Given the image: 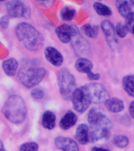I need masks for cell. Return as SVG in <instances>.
<instances>
[{"mask_svg": "<svg viewBox=\"0 0 134 151\" xmlns=\"http://www.w3.org/2000/svg\"><path fill=\"white\" fill-rule=\"evenodd\" d=\"M87 117L90 125L89 140L92 142L108 138L110 135L112 124L103 112L98 109H91Z\"/></svg>", "mask_w": 134, "mask_h": 151, "instance_id": "6da1fadb", "label": "cell"}, {"mask_svg": "<svg viewBox=\"0 0 134 151\" xmlns=\"http://www.w3.org/2000/svg\"><path fill=\"white\" fill-rule=\"evenodd\" d=\"M15 32L19 42L29 50H38L43 46L44 38L42 34L30 24L25 22L19 24L16 26Z\"/></svg>", "mask_w": 134, "mask_h": 151, "instance_id": "7a4b0ae2", "label": "cell"}, {"mask_svg": "<svg viewBox=\"0 0 134 151\" xmlns=\"http://www.w3.org/2000/svg\"><path fill=\"white\" fill-rule=\"evenodd\" d=\"M2 113L5 117L14 124H21L24 120L27 114L25 102L19 95L9 97L5 102Z\"/></svg>", "mask_w": 134, "mask_h": 151, "instance_id": "3957f363", "label": "cell"}, {"mask_svg": "<svg viewBox=\"0 0 134 151\" xmlns=\"http://www.w3.org/2000/svg\"><path fill=\"white\" fill-rule=\"evenodd\" d=\"M46 74V71L43 68L28 67L21 68L18 74L21 83L27 88H32L42 81Z\"/></svg>", "mask_w": 134, "mask_h": 151, "instance_id": "277c9868", "label": "cell"}, {"mask_svg": "<svg viewBox=\"0 0 134 151\" xmlns=\"http://www.w3.org/2000/svg\"><path fill=\"white\" fill-rule=\"evenodd\" d=\"M57 81L60 93L65 99H70L76 89V83L74 76L63 68L60 69L57 73Z\"/></svg>", "mask_w": 134, "mask_h": 151, "instance_id": "5b68a950", "label": "cell"}, {"mask_svg": "<svg viewBox=\"0 0 134 151\" xmlns=\"http://www.w3.org/2000/svg\"><path fill=\"white\" fill-rule=\"evenodd\" d=\"M85 89L91 101V103L100 104L105 102L109 99V94L105 87L98 83H90L85 85Z\"/></svg>", "mask_w": 134, "mask_h": 151, "instance_id": "8992f818", "label": "cell"}, {"mask_svg": "<svg viewBox=\"0 0 134 151\" xmlns=\"http://www.w3.org/2000/svg\"><path fill=\"white\" fill-rule=\"evenodd\" d=\"M71 101H72L73 107L78 113L85 112L91 104V101L84 86L75 89L71 97Z\"/></svg>", "mask_w": 134, "mask_h": 151, "instance_id": "52a82bcc", "label": "cell"}, {"mask_svg": "<svg viewBox=\"0 0 134 151\" xmlns=\"http://www.w3.org/2000/svg\"><path fill=\"white\" fill-rule=\"evenodd\" d=\"M8 15L12 17H28L29 16V9L21 0H11L7 2L6 6Z\"/></svg>", "mask_w": 134, "mask_h": 151, "instance_id": "ba28073f", "label": "cell"}, {"mask_svg": "<svg viewBox=\"0 0 134 151\" xmlns=\"http://www.w3.org/2000/svg\"><path fill=\"white\" fill-rule=\"evenodd\" d=\"M78 31L74 26L68 25V24H61L57 27L56 29V34L61 42L63 43H68L71 42L72 38Z\"/></svg>", "mask_w": 134, "mask_h": 151, "instance_id": "9c48e42d", "label": "cell"}, {"mask_svg": "<svg viewBox=\"0 0 134 151\" xmlns=\"http://www.w3.org/2000/svg\"><path fill=\"white\" fill-rule=\"evenodd\" d=\"M55 145L63 151H79L77 143L73 139L63 136L56 137L54 140Z\"/></svg>", "mask_w": 134, "mask_h": 151, "instance_id": "30bf717a", "label": "cell"}, {"mask_svg": "<svg viewBox=\"0 0 134 151\" xmlns=\"http://www.w3.org/2000/svg\"><path fill=\"white\" fill-rule=\"evenodd\" d=\"M101 28L103 32V34L105 35L106 40L108 41L110 46H115L118 43L117 40L115 38V28L113 26L112 23L109 21H103L101 24Z\"/></svg>", "mask_w": 134, "mask_h": 151, "instance_id": "8fae6325", "label": "cell"}, {"mask_svg": "<svg viewBox=\"0 0 134 151\" xmlns=\"http://www.w3.org/2000/svg\"><path fill=\"white\" fill-rule=\"evenodd\" d=\"M45 56L54 66H61L63 63V56L57 50L53 47H48L45 50Z\"/></svg>", "mask_w": 134, "mask_h": 151, "instance_id": "7c38bea8", "label": "cell"}, {"mask_svg": "<svg viewBox=\"0 0 134 151\" xmlns=\"http://www.w3.org/2000/svg\"><path fill=\"white\" fill-rule=\"evenodd\" d=\"M71 42H72V46L75 49V51L78 54H82L87 50L88 43L81 35L79 32H78L75 36L72 38Z\"/></svg>", "mask_w": 134, "mask_h": 151, "instance_id": "4fadbf2b", "label": "cell"}, {"mask_svg": "<svg viewBox=\"0 0 134 151\" xmlns=\"http://www.w3.org/2000/svg\"><path fill=\"white\" fill-rule=\"evenodd\" d=\"M75 137L79 143L86 145L89 141V127L85 124L78 125L75 132Z\"/></svg>", "mask_w": 134, "mask_h": 151, "instance_id": "5bb4252c", "label": "cell"}, {"mask_svg": "<svg viewBox=\"0 0 134 151\" xmlns=\"http://www.w3.org/2000/svg\"><path fill=\"white\" fill-rule=\"evenodd\" d=\"M77 122V116L72 111H68L65 115L61 118L60 121V127L63 130H68L73 127Z\"/></svg>", "mask_w": 134, "mask_h": 151, "instance_id": "9a60e30c", "label": "cell"}, {"mask_svg": "<svg viewBox=\"0 0 134 151\" xmlns=\"http://www.w3.org/2000/svg\"><path fill=\"white\" fill-rule=\"evenodd\" d=\"M104 103H105V106L107 107V109L111 113H119L124 109L123 101L118 98L108 99Z\"/></svg>", "mask_w": 134, "mask_h": 151, "instance_id": "2e32d148", "label": "cell"}, {"mask_svg": "<svg viewBox=\"0 0 134 151\" xmlns=\"http://www.w3.org/2000/svg\"><path fill=\"white\" fill-rule=\"evenodd\" d=\"M18 68V62L15 58H9L3 61L2 68L4 73L9 76H14L16 73Z\"/></svg>", "mask_w": 134, "mask_h": 151, "instance_id": "e0dca14e", "label": "cell"}, {"mask_svg": "<svg viewBox=\"0 0 134 151\" xmlns=\"http://www.w3.org/2000/svg\"><path fill=\"white\" fill-rule=\"evenodd\" d=\"M75 68L77 69L79 73H86L92 72L93 68V63L91 61H89V59L85 58H80L75 62Z\"/></svg>", "mask_w": 134, "mask_h": 151, "instance_id": "ac0fdd59", "label": "cell"}, {"mask_svg": "<svg viewBox=\"0 0 134 151\" xmlns=\"http://www.w3.org/2000/svg\"><path fill=\"white\" fill-rule=\"evenodd\" d=\"M42 126L48 130H51L54 128L56 124V116L51 111H46L42 119Z\"/></svg>", "mask_w": 134, "mask_h": 151, "instance_id": "d6986e66", "label": "cell"}, {"mask_svg": "<svg viewBox=\"0 0 134 151\" xmlns=\"http://www.w3.org/2000/svg\"><path fill=\"white\" fill-rule=\"evenodd\" d=\"M122 87L129 96L134 98V75L125 76L122 80Z\"/></svg>", "mask_w": 134, "mask_h": 151, "instance_id": "ffe728a7", "label": "cell"}, {"mask_svg": "<svg viewBox=\"0 0 134 151\" xmlns=\"http://www.w3.org/2000/svg\"><path fill=\"white\" fill-rule=\"evenodd\" d=\"M116 5L118 13L125 18L133 12L131 3H129L127 0H118Z\"/></svg>", "mask_w": 134, "mask_h": 151, "instance_id": "44dd1931", "label": "cell"}, {"mask_svg": "<svg viewBox=\"0 0 134 151\" xmlns=\"http://www.w3.org/2000/svg\"><path fill=\"white\" fill-rule=\"evenodd\" d=\"M82 30L86 36L93 39V38H96L98 35L99 28L97 25H91L89 24H86L82 26Z\"/></svg>", "mask_w": 134, "mask_h": 151, "instance_id": "7402d4cb", "label": "cell"}, {"mask_svg": "<svg viewBox=\"0 0 134 151\" xmlns=\"http://www.w3.org/2000/svg\"><path fill=\"white\" fill-rule=\"evenodd\" d=\"M93 9L97 13V14L101 16L108 17L112 14L111 9L104 4H102L101 2H95L93 4Z\"/></svg>", "mask_w": 134, "mask_h": 151, "instance_id": "603a6c76", "label": "cell"}, {"mask_svg": "<svg viewBox=\"0 0 134 151\" xmlns=\"http://www.w3.org/2000/svg\"><path fill=\"white\" fill-rule=\"evenodd\" d=\"M76 10L71 6H64L61 10V17L63 21H71L75 17Z\"/></svg>", "mask_w": 134, "mask_h": 151, "instance_id": "cb8c5ba5", "label": "cell"}, {"mask_svg": "<svg viewBox=\"0 0 134 151\" xmlns=\"http://www.w3.org/2000/svg\"><path fill=\"white\" fill-rule=\"evenodd\" d=\"M114 143H115V146L119 147V148H124V147L128 146L129 139H128L126 136L120 134V135H117V136L115 137Z\"/></svg>", "mask_w": 134, "mask_h": 151, "instance_id": "d4e9b609", "label": "cell"}, {"mask_svg": "<svg viewBox=\"0 0 134 151\" xmlns=\"http://www.w3.org/2000/svg\"><path fill=\"white\" fill-rule=\"evenodd\" d=\"M115 32L120 38H124L126 36L128 32H129V29L127 28L125 24L118 22L116 25V28H115Z\"/></svg>", "mask_w": 134, "mask_h": 151, "instance_id": "484cf974", "label": "cell"}, {"mask_svg": "<svg viewBox=\"0 0 134 151\" xmlns=\"http://www.w3.org/2000/svg\"><path fill=\"white\" fill-rule=\"evenodd\" d=\"M38 146L35 142H26L20 147V151H38Z\"/></svg>", "mask_w": 134, "mask_h": 151, "instance_id": "4316f807", "label": "cell"}, {"mask_svg": "<svg viewBox=\"0 0 134 151\" xmlns=\"http://www.w3.org/2000/svg\"><path fill=\"white\" fill-rule=\"evenodd\" d=\"M125 24L129 32L133 33L134 32V12H132L125 17Z\"/></svg>", "mask_w": 134, "mask_h": 151, "instance_id": "83f0119b", "label": "cell"}, {"mask_svg": "<svg viewBox=\"0 0 134 151\" xmlns=\"http://www.w3.org/2000/svg\"><path fill=\"white\" fill-rule=\"evenodd\" d=\"M44 91L40 88H35L31 91V96L32 97L33 99H37V100L42 99L44 97Z\"/></svg>", "mask_w": 134, "mask_h": 151, "instance_id": "f1b7e54d", "label": "cell"}, {"mask_svg": "<svg viewBox=\"0 0 134 151\" xmlns=\"http://www.w3.org/2000/svg\"><path fill=\"white\" fill-rule=\"evenodd\" d=\"M9 24V16H2L0 19V25L2 29H6L8 28Z\"/></svg>", "mask_w": 134, "mask_h": 151, "instance_id": "f546056e", "label": "cell"}, {"mask_svg": "<svg viewBox=\"0 0 134 151\" xmlns=\"http://www.w3.org/2000/svg\"><path fill=\"white\" fill-rule=\"evenodd\" d=\"M87 77L90 80H98L101 78V75L99 73H93L90 72L87 74Z\"/></svg>", "mask_w": 134, "mask_h": 151, "instance_id": "4dcf8cb0", "label": "cell"}, {"mask_svg": "<svg viewBox=\"0 0 134 151\" xmlns=\"http://www.w3.org/2000/svg\"><path fill=\"white\" fill-rule=\"evenodd\" d=\"M129 113H130L132 117L134 118V101L129 104Z\"/></svg>", "mask_w": 134, "mask_h": 151, "instance_id": "1f68e13d", "label": "cell"}, {"mask_svg": "<svg viewBox=\"0 0 134 151\" xmlns=\"http://www.w3.org/2000/svg\"><path fill=\"white\" fill-rule=\"evenodd\" d=\"M92 151H110L104 148H100V147H94L92 149Z\"/></svg>", "mask_w": 134, "mask_h": 151, "instance_id": "d6a6232c", "label": "cell"}, {"mask_svg": "<svg viewBox=\"0 0 134 151\" xmlns=\"http://www.w3.org/2000/svg\"><path fill=\"white\" fill-rule=\"evenodd\" d=\"M38 2H39L40 3H42V4H46L47 2H49V0H37Z\"/></svg>", "mask_w": 134, "mask_h": 151, "instance_id": "836d02e7", "label": "cell"}, {"mask_svg": "<svg viewBox=\"0 0 134 151\" xmlns=\"http://www.w3.org/2000/svg\"><path fill=\"white\" fill-rule=\"evenodd\" d=\"M0 146H1V151H4V148H3V144H2V142H0Z\"/></svg>", "mask_w": 134, "mask_h": 151, "instance_id": "e575fe53", "label": "cell"}, {"mask_svg": "<svg viewBox=\"0 0 134 151\" xmlns=\"http://www.w3.org/2000/svg\"><path fill=\"white\" fill-rule=\"evenodd\" d=\"M129 1H130V3H131L132 6H134V0H129Z\"/></svg>", "mask_w": 134, "mask_h": 151, "instance_id": "d590c367", "label": "cell"}, {"mask_svg": "<svg viewBox=\"0 0 134 151\" xmlns=\"http://www.w3.org/2000/svg\"><path fill=\"white\" fill-rule=\"evenodd\" d=\"M1 1H5V0H1Z\"/></svg>", "mask_w": 134, "mask_h": 151, "instance_id": "8d00e7d4", "label": "cell"}, {"mask_svg": "<svg viewBox=\"0 0 134 151\" xmlns=\"http://www.w3.org/2000/svg\"><path fill=\"white\" fill-rule=\"evenodd\" d=\"M133 35H134V32H133Z\"/></svg>", "mask_w": 134, "mask_h": 151, "instance_id": "74e56055", "label": "cell"}]
</instances>
